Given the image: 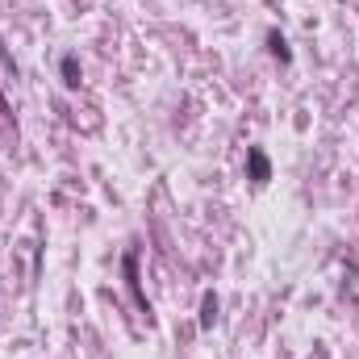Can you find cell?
I'll list each match as a JSON object with an SVG mask.
<instances>
[{
	"instance_id": "6da1fadb",
	"label": "cell",
	"mask_w": 359,
	"mask_h": 359,
	"mask_svg": "<svg viewBox=\"0 0 359 359\" xmlns=\"http://www.w3.org/2000/svg\"><path fill=\"white\" fill-rule=\"evenodd\" d=\"M121 271H126V288H130V297H134L138 313H147V318H151V301H147V292H142V280H138V251H134V247L121 255Z\"/></svg>"
},
{
	"instance_id": "7a4b0ae2",
	"label": "cell",
	"mask_w": 359,
	"mask_h": 359,
	"mask_svg": "<svg viewBox=\"0 0 359 359\" xmlns=\"http://www.w3.org/2000/svg\"><path fill=\"white\" fill-rule=\"evenodd\" d=\"M247 176H251V184H268L271 180V159L264 147H247Z\"/></svg>"
},
{
	"instance_id": "3957f363",
	"label": "cell",
	"mask_w": 359,
	"mask_h": 359,
	"mask_svg": "<svg viewBox=\"0 0 359 359\" xmlns=\"http://www.w3.org/2000/svg\"><path fill=\"white\" fill-rule=\"evenodd\" d=\"M217 309H222V301H217V292L209 288V292L201 297V318H196V326H201V330H213V326H217Z\"/></svg>"
},
{
	"instance_id": "277c9868",
	"label": "cell",
	"mask_w": 359,
	"mask_h": 359,
	"mask_svg": "<svg viewBox=\"0 0 359 359\" xmlns=\"http://www.w3.org/2000/svg\"><path fill=\"white\" fill-rule=\"evenodd\" d=\"M268 50H271V59H280V63H292V50H288V38H284L280 29H268Z\"/></svg>"
},
{
	"instance_id": "5b68a950",
	"label": "cell",
	"mask_w": 359,
	"mask_h": 359,
	"mask_svg": "<svg viewBox=\"0 0 359 359\" xmlns=\"http://www.w3.org/2000/svg\"><path fill=\"white\" fill-rule=\"evenodd\" d=\"M63 84H67V88H80V59H76V55L63 59Z\"/></svg>"
}]
</instances>
